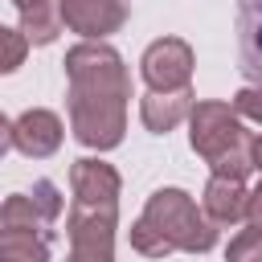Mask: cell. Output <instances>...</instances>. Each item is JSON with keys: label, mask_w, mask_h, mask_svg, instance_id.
<instances>
[{"label": "cell", "mask_w": 262, "mask_h": 262, "mask_svg": "<svg viewBox=\"0 0 262 262\" xmlns=\"http://www.w3.org/2000/svg\"><path fill=\"white\" fill-rule=\"evenodd\" d=\"M246 217H250V225H262V180L250 188V196H246Z\"/></svg>", "instance_id": "cell-18"}, {"label": "cell", "mask_w": 262, "mask_h": 262, "mask_svg": "<svg viewBox=\"0 0 262 262\" xmlns=\"http://www.w3.org/2000/svg\"><path fill=\"white\" fill-rule=\"evenodd\" d=\"M139 74L147 82V90H180L192 78V45L180 37H160L143 49L139 57Z\"/></svg>", "instance_id": "cell-6"}, {"label": "cell", "mask_w": 262, "mask_h": 262, "mask_svg": "<svg viewBox=\"0 0 262 262\" xmlns=\"http://www.w3.org/2000/svg\"><path fill=\"white\" fill-rule=\"evenodd\" d=\"M127 237H131V250H135V254H143V258H168V254H172V250H168V242H164V237H160L143 217L131 225V233H127Z\"/></svg>", "instance_id": "cell-15"}, {"label": "cell", "mask_w": 262, "mask_h": 262, "mask_svg": "<svg viewBox=\"0 0 262 262\" xmlns=\"http://www.w3.org/2000/svg\"><path fill=\"white\" fill-rule=\"evenodd\" d=\"M139 217L168 242L172 254H205L217 246V225L205 217V209H196V201L184 188H156Z\"/></svg>", "instance_id": "cell-4"}, {"label": "cell", "mask_w": 262, "mask_h": 262, "mask_svg": "<svg viewBox=\"0 0 262 262\" xmlns=\"http://www.w3.org/2000/svg\"><path fill=\"white\" fill-rule=\"evenodd\" d=\"M66 262H78V258H66ZM111 262H115V258H111Z\"/></svg>", "instance_id": "cell-21"}, {"label": "cell", "mask_w": 262, "mask_h": 262, "mask_svg": "<svg viewBox=\"0 0 262 262\" xmlns=\"http://www.w3.org/2000/svg\"><path fill=\"white\" fill-rule=\"evenodd\" d=\"M61 135H66L61 119H57L53 111H45V106H33V111H25V115L12 123V147H16L20 156H29V160L53 156V151L61 147Z\"/></svg>", "instance_id": "cell-8"}, {"label": "cell", "mask_w": 262, "mask_h": 262, "mask_svg": "<svg viewBox=\"0 0 262 262\" xmlns=\"http://www.w3.org/2000/svg\"><path fill=\"white\" fill-rule=\"evenodd\" d=\"M0 262H49V237H41V233H0Z\"/></svg>", "instance_id": "cell-13"}, {"label": "cell", "mask_w": 262, "mask_h": 262, "mask_svg": "<svg viewBox=\"0 0 262 262\" xmlns=\"http://www.w3.org/2000/svg\"><path fill=\"white\" fill-rule=\"evenodd\" d=\"M12 8L20 12V33L29 37V45H53L61 33V4L57 0H12Z\"/></svg>", "instance_id": "cell-12"}, {"label": "cell", "mask_w": 262, "mask_h": 262, "mask_svg": "<svg viewBox=\"0 0 262 262\" xmlns=\"http://www.w3.org/2000/svg\"><path fill=\"white\" fill-rule=\"evenodd\" d=\"M66 78H70V131L82 147L111 151L127 135V98L131 78L123 66V53L106 41H82L66 53Z\"/></svg>", "instance_id": "cell-1"}, {"label": "cell", "mask_w": 262, "mask_h": 262, "mask_svg": "<svg viewBox=\"0 0 262 262\" xmlns=\"http://www.w3.org/2000/svg\"><path fill=\"white\" fill-rule=\"evenodd\" d=\"M188 143L217 176L246 180V172H254V135L246 131L242 115L229 102H217V98L192 102V111H188Z\"/></svg>", "instance_id": "cell-3"}, {"label": "cell", "mask_w": 262, "mask_h": 262, "mask_svg": "<svg viewBox=\"0 0 262 262\" xmlns=\"http://www.w3.org/2000/svg\"><path fill=\"white\" fill-rule=\"evenodd\" d=\"M246 196H250V188L237 180V176H209V184H205V196H201V209H205V217L213 221V225H237L242 217H246Z\"/></svg>", "instance_id": "cell-10"}, {"label": "cell", "mask_w": 262, "mask_h": 262, "mask_svg": "<svg viewBox=\"0 0 262 262\" xmlns=\"http://www.w3.org/2000/svg\"><path fill=\"white\" fill-rule=\"evenodd\" d=\"M192 102H196L192 86H180V90H147L139 98V119H143V127L151 135H164V131H172L176 123L188 119Z\"/></svg>", "instance_id": "cell-9"}, {"label": "cell", "mask_w": 262, "mask_h": 262, "mask_svg": "<svg viewBox=\"0 0 262 262\" xmlns=\"http://www.w3.org/2000/svg\"><path fill=\"white\" fill-rule=\"evenodd\" d=\"M237 57L250 86H262V0H237Z\"/></svg>", "instance_id": "cell-11"}, {"label": "cell", "mask_w": 262, "mask_h": 262, "mask_svg": "<svg viewBox=\"0 0 262 262\" xmlns=\"http://www.w3.org/2000/svg\"><path fill=\"white\" fill-rule=\"evenodd\" d=\"M225 262H262V225H250L242 229L229 250H225Z\"/></svg>", "instance_id": "cell-16"}, {"label": "cell", "mask_w": 262, "mask_h": 262, "mask_svg": "<svg viewBox=\"0 0 262 262\" xmlns=\"http://www.w3.org/2000/svg\"><path fill=\"white\" fill-rule=\"evenodd\" d=\"M66 29L82 33L86 41H102L127 25V4L123 0H57Z\"/></svg>", "instance_id": "cell-7"}, {"label": "cell", "mask_w": 262, "mask_h": 262, "mask_svg": "<svg viewBox=\"0 0 262 262\" xmlns=\"http://www.w3.org/2000/svg\"><path fill=\"white\" fill-rule=\"evenodd\" d=\"M254 168H258V172H262V135H258V139H254Z\"/></svg>", "instance_id": "cell-20"}, {"label": "cell", "mask_w": 262, "mask_h": 262, "mask_svg": "<svg viewBox=\"0 0 262 262\" xmlns=\"http://www.w3.org/2000/svg\"><path fill=\"white\" fill-rule=\"evenodd\" d=\"M8 147H12V123H8L4 115H0V156H4Z\"/></svg>", "instance_id": "cell-19"}, {"label": "cell", "mask_w": 262, "mask_h": 262, "mask_svg": "<svg viewBox=\"0 0 262 262\" xmlns=\"http://www.w3.org/2000/svg\"><path fill=\"white\" fill-rule=\"evenodd\" d=\"M74 201L66 213L70 258L78 262H111L115 258V229H119V172L106 160L82 156L70 168Z\"/></svg>", "instance_id": "cell-2"}, {"label": "cell", "mask_w": 262, "mask_h": 262, "mask_svg": "<svg viewBox=\"0 0 262 262\" xmlns=\"http://www.w3.org/2000/svg\"><path fill=\"white\" fill-rule=\"evenodd\" d=\"M61 192L53 180H37L29 192H12L0 205V233H41L53 237V221L61 217Z\"/></svg>", "instance_id": "cell-5"}, {"label": "cell", "mask_w": 262, "mask_h": 262, "mask_svg": "<svg viewBox=\"0 0 262 262\" xmlns=\"http://www.w3.org/2000/svg\"><path fill=\"white\" fill-rule=\"evenodd\" d=\"M25 57H29V37H25L20 29L0 25V74L20 70V66H25Z\"/></svg>", "instance_id": "cell-14"}, {"label": "cell", "mask_w": 262, "mask_h": 262, "mask_svg": "<svg viewBox=\"0 0 262 262\" xmlns=\"http://www.w3.org/2000/svg\"><path fill=\"white\" fill-rule=\"evenodd\" d=\"M233 111L250 123H262V86H242L233 94Z\"/></svg>", "instance_id": "cell-17"}]
</instances>
